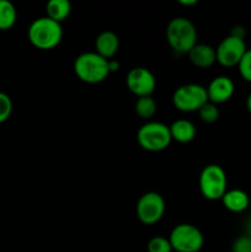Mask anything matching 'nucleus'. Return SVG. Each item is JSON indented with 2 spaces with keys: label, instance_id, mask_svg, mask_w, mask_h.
Returning <instances> with one entry per match:
<instances>
[{
  "label": "nucleus",
  "instance_id": "nucleus-1",
  "mask_svg": "<svg viewBox=\"0 0 251 252\" xmlns=\"http://www.w3.org/2000/svg\"><path fill=\"white\" fill-rule=\"evenodd\" d=\"M27 37L33 47L42 51H48L61 43L63 38L62 24L47 16L33 20L27 30Z\"/></svg>",
  "mask_w": 251,
  "mask_h": 252
},
{
  "label": "nucleus",
  "instance_id": "nucleus-2",
  "mask_svg": "<svg viewBox=\"0 0 251 252\" xmlns=\"http://www.w3.org/2000/svg\"><path fill=\"white\" fill-rule=\"evenodd\" d=\"M166 39L176 53H188L197 44L196 26L186 17H175L166 27Z\"/></svg>",
  "mask_w": 251,
  "mask_h": 252
},
{
  "label": "nucleus",
  "instance_id": "nucleus-3",
  "mask_svg": "<svg viewBox=\"0 0 251 252\" xmlns=\"http://www.w3.org/2000/svg\"><path fill=\"white\" fill-rule=\"evenodd\" d=\"M74 71L86 84L102 83L108 76V61L96 52H85L74 61Z\"/></svg>",
  "mask_w": 251,
  "mask_h": 252
},
{
  "label": "nucleus",
  "instance_id": "nucleus-4",
  "mask_svg": "<svg viewBox=\"0 0 251 252\" xmlns=\"http://www.w3.org/2000/svg\"><path fill=\"white\" fill-rule=\"evenodd\" d=\"M138 144L147 152L157 153L165 150L171 143L170 127L161 122H145L137 132Z\"/></svg>",
  "mask_w": 251,
  "mask_h": 252
},
{
  "label": "nucleus",
  "instance_id": "nucleus-5",
  "mask_svg": "<svg viewBox=\"0 0 251 252\" xmlns=\"http://www.w3.org/2000/svg\"><path fill=\"white\" fill-rule=\"evenodd\" d=\"M198 185L202 196L209 201H219L228 191L225 171L217 164L207 165L203 167L199 175Z\"/></svg>",
  "mask_w": 251,
  "mask_h": 252
},
{
  "label": "nucleus",
  "instance_id": "nucleus-6",
  "mask_svg": "<svg viewBox=\"0 0 251 252\" xmlns=\"http://www.w3.org/2000/svg\"><path fill=\"white\" fill-rule=\"evenodd\" d=\"M172 250L176 252H198L203 248L204 236L193 224H179L169 236Z\"/></svg>",
  "mask_w": 251,
  "mask_h": 252
},
{
  "label": "nucleus",
  "instance_id": "nucleus-7",
  "mask_svg": "<svg viewBox=\"0 0 251 252\" xmlns=\"http://www.w3.org/2000/svg\"><path fill=\"white\" fill-rule=\"evenodd\" d=\"M172 102L181 112H198L199 108L208 102L207 90L199 84H185L175 90Z\"/></svg>",
  "mask_w": 251,
  "mask_h": 252
},
{
  "label": "nucleus",
  "instance_id": "nucleus-8",
  "mask_svg": "<svg viewBox=\"0 0 251 252\" xmlns=\"http://www.w3.org/2000/svg\"><path fill=\"white\" fill-rule=\"evenodd\" d=\"M137 217L145 225L157 224L165 213V201L157 192H147L138 199L135 207Z\"/></svg>",
  "mask_w": 251,
  "mask_h": 252
},
{
  "label": "nucleus",
  "instance_id": "nucleus-9",
  "mask_svg": "<svg viewBox=\"0 0 251 252\" xmlns=\"http://www.w3.org/2000/svg\"><path fill=\"white\" fill-rule=\"evenodd\" d=\"M246 51L248 48H246L245 39L229 34L228 37L221 39L220 43L216 48L217 62L226 68L238 66L239 62L241 61Z\"/></svg>",
  "mask_w": 251,
  "mask_h": 252
},
{
  "label": "nucleus",
  "instance_id": "nucleus-10",
  "mask_svg": "<svg viewBox=\"0 0 251 252\" xmlns=\"http://www.w3.org/2000/svg\"><path fill=\"white\" fill-rule=\"evenodd\" d=\"M127 88L137 97L152 96L157 88V79L149 69L144 66H135L130 69L126 78Z\"/></svg>",
  "mask_w": 251,
  "mask_h": 252
},
{
  "label": "nucleus",
  "instance_id": "nucleus-11",
  "mask_svg": "<svg viewBox=\"0 0 251 252\" xmlns=\"http://www.w3.org/2000/svg\"><path fill=\"white\" fill-rule=\"evenodd\" d=\"M206 90L209 102L219 105V103H224L230 100L235 91V85L229 76L219 75L212 79Z\"/></svg>",
  "mask_w": 251,
  "mask_h": 252
},
{
  "label": "nucleus",
  "instance_id": "nucleus-12",
  "mask_svg": "<svg viewBox=\"0 0 251 252\" xmlns=\"http://www.w3.org/2000/svg\"><path fill=\"white\" fill-rule=\"evenodd\" d=\"M118 48H120V39L113 31L105 30V31L100 32L98 36L96 37L95 52L102 58L110 61L117 53Z\"/></svg>",
  "mask_w": 251,
  "mask_h": 252
},
{
  "label": "nucleus",
  "instance_id": "nucleus-13",
  "mask_svg": "<svg viewBox=\"0 0 251 252\" xmlns=\"http://www.w3.org/2000/svg\"><path fill=\"white\" fill-rule=\"evenodd\" d=\"M187 54H188L189 62L197 68H209L217 62L216 48H213L209 44L197 43Z\"/></svg>",
  "mask_w": 251,
  "mask_h": 252
},
{
  "label": "nucleus",
  "instance_id": "nucleus-14",
  "mask_svg": "<svg viewBox=\"0 0 251 252\" xmlns=\"http://www.w3.org/2000/svg\"><path fill=\"white\" fill-rule=\"evenodd\" d=\"M220 201L223 202L225 209H228L231 213H243L250 204V197L243 189H234L226 191Z\"/></svg>",
  "mask_w": 251,
  "mask_h": 252
},
{
  "label": "nucleus",
  "instance_id": "nucleus-15",
  "mask_svg": "<svg viewBox=\"0 0 251 252\" xmlns=\"http://www.w3.org/2000/svg\"><path fill=\"white\" fill-rule=\"evenodd\" d=\"M169 127L172 139L179 143H182V144L192 142L196 138V126L191 121L177 120L171 126H169Z\"/></svg>",
  "mask_w": 251,
  "mask_h": 252
},
{
  "label": "nucleus",
  "instance_id": "nucleus-16",
  "mask_svg": "<svg viewBox=\"0 0 251 252\" xmlns=\"http://www.w3.org/2000/svg\"><path fill=\"white\" fill-rule=\"evenodd\" d=\"M70 12L71 4L69 0H51L46 5V16L59 24L68 19Z\"/></svg>",
  "mask_w": 251,
  "mask_h": 252
},
{
  "label": "nucleus",
  "instance_id": "nucleus-17",
  "mask_svg": "<svg viewBox=\"0 0 251 252\" xmlns=\"http://www.w3.org/2000/svg\"><path fill=\"white\" fill-rule=\"evenodd\" d=\"M17 11L15 5L9 0H0V30L6 31L15 25Z\"/></svg>",
  "mask_w": 251,
  "mask_h": 252
},
{
  "label": "nucleus",
  "instance_id": "nucleus-18",
  "mask_svg": "<svg viewBox=\"0 0 251 252\" xmlns=\"http://www.w3.org/2000/svg\"><path fill=\"white\" fill-rule=\"evenodd\" d=\"M134 111L143 120H150L157 113V102L152 96L138 97L134 103Z\"/></svg>",
  "mask_w": 251,
  "mask_h": 252
},
{
  "label": "nucleus",
  "instance_id": "nucleus-19",
  "mask_svg": "<svg viewBox=\"0 0 251 252\" xmlns=\"http://www.w3.org/2000/svg\"><path fill=\"white\" fill-rule=\"evenodd\" d=\"M219 115H220V113H219L217 105L209 102V101L204 103V105L198 110L199 118H201L204 123H209V125L217 122L219 118Z\"/></svg>",
  "mask_w": 251,
  "mask_h": 252
},
{
  "label": "nucleus",
  "instance_id": "nucleus-20",
  "mask_svg": "<svg viewBox=\"0 0 251 252\" xmlns=\"http://www.w3.org/2000/svg\"><path fill=\"white\" fill-rule=\"evenodd\" d=\"M148 252H172V246L169 239L164 236H154L148 243Z\"/></svg>",
  "mask_w": 251,
  "mask_h": 252
},
{
  "label": "nucleus",
  "instance_id": "nucleus-21",
  "mask_svg": "<svg viewBox=\"0 0 251 252\" xmlns=\"http://www.w3.org/2000/svg\"><path fill=\"white\" fill-rule=\"evenodd\" d=\"M12 113V101L7 94L0 91V125L6 122Z\"/></svg>",
  "mask_w": 251,
  "mask_h": 252
},
{
  "label": "nucleus",
  "instance_id": "nucleus-22",
  "mask_svg": "<svg viewBox=\"0 0 251 252\" xmlns=\"http://www.w3.org/2000/svg\"><path fill=\"white\" fill-rule=\"evenodd\" d=\"M240 76L248 83H251V49H248L238 64Z\"/></svg>",
  "mask_w": 251,
  "mask_h": 252
},
{
  "label": "nucleus",
  "instance_id": "nucleus-23",
  "mask_svg": "<svg viewBox=\"0 0 251 252\" xmlns=\"http://www.w3.org/2000/svg\"><path fill=\"white\" fill-rule=\"evenodd\" d=\"M231 252H251V236H238L231 245Z\"/></svg>",
  "mask_w": 251,
  "mask_h": 252
},
{
  "label": "nucleus",
  "instance_id": "nucleus-24",
  "mask_svg": "<svg viewBox=\"0 0 251 252\" xmlns=\"http://www.w3.org/2000/svg\"><path fill=\"white\" fill-rule=\"evenodd\" d=\"M231 36L234 37H238V38L241 39H245L246 36V31L243 26H234L233 30H231Z\"/></svg>",
  "mask_w": 251,
  "mask_h": 252
},
{
  "label": "nucleus",
  "instance_id": "nucleus-25",
  "mask_svg": "<svg viewBox=\"0 0 251 252\" xmlns=\"http://www.w3.org/2000/svg\"><path fill=\"white\" fill-rule=\"evenodd\" d=\"M120 68L121 64L118 61H116V59H110V61H108V71H110V73H116V71L120 70Z\"/></svg>",
  "mask_w": 251,
  "mask_h": 252
},
{
  "label": "nucleus",
  "instance_id": "nucleus-26",
  "mask_svg": "<svg viewBox=\"0 0 251 252\" xmlns=\"http://www.w3.org/2000/svg\"><path fill=\"white\" fill-rule=\"evenodd\" d=\"M244 230H245V235L251 236V216L245 220V224H244Z\"/></svg>",
  "mask_w": 251,
  "mask_h": 252
},
{
  "label": "nucleus",
  "instance_id": "nucleus-27",
  "mask_svg": "<svg viewBox=\"0 0 251 252\" xmlns=\"http://www.w3.org/2000/svg\"><path fill=\"white\" fill-rule=\"evenodd\" d=\"M179 2L184 6H192V5L197 4V0H179Z\"/></svg>",
  "mask_w": 251,
  "mask_h": 252
},
{
  "label": "nucleus",
  "instance_id": "nucleus-28",
  "mask_svg": "<svg viewBox=\"0 0 251 252\" xmlns=\"http://www.w3.org/2000/svg\"><path fill=\"white\" fill-rule=\"evenodd\" d=\"M246 108H248L249 112L251 113V93L249 94L248 97H246Z\"/></svg>",
  "mask_w": 251,
  "mask_h": 252
}]
</instances>
